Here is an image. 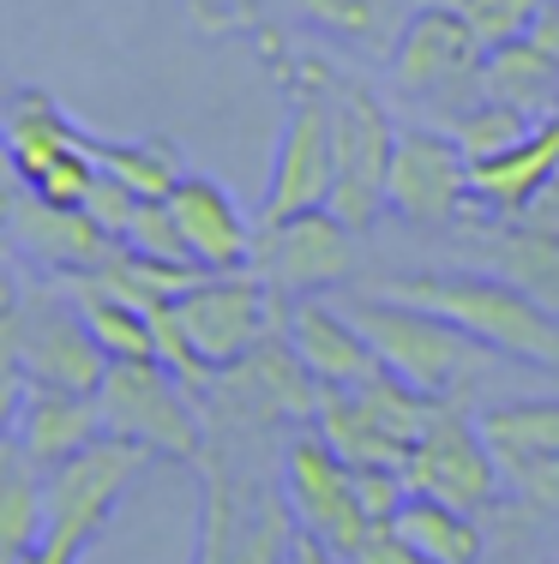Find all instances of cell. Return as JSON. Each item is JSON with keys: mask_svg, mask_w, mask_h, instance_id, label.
I'll list each match as a JSON object with an SVG mask.
<instances>
[{"mask_svg": "<svg viewBox=\"0 0 559 564\" xmlns=\"http://www.w3.org/2000/svg\"><path fill=\"white\" fill-rule=\"evenodd\" d=\"M379 294L451 318L458 330H470L475 343L505 360L559 372V318L494 271H404V276H385Z\"/></svg>", "mask_w": 559, "mask_h": 564, "instance_id": "obj_1", "label": "cell"}, {"mask_svg": "<svg viewBox=\"0 0 559 564\" xmlns=\"http://www.w3.org/2000/svg\"><path fill=\"white\" fill-rule=\"evenodd\" d=\"M343 313L367 330L373 355L385 360V372H397L404 384H416L421 397H433L439 409H463L482 384L494 348H482L470 330H458L451 318L421 313L391 294H367V301H343Z\"/></svg>", "mask_w": 559, "mask_h": 564, "instance_id": "obj_2", "label": "cell"}, {"mask_svg": "<svg viewBox=\"0 0 559 564\" xmlns=\"http://www.w3.org/2000/svg\"><path fill=\"white\" fill-rule=\"evenodd\" d=\"M325 97H331V217L367 235L379 223V210H391V163L404 132L391 127L385 102L362 78L325 73Z\"/></svg>", "mask_w": 559, "mask_h": 564, "instance_id": "obj_3", "label": "cell"}, {"mask_svg": "<svg viewBox=\"0 0 559 564\" xmlns=\"http://www.w3.org/2000/svg\"><path fill=\"white\" fill-rule=\"evenodd\" d=\"M0 337H7V372L19 384L97 397L103 379H109V355L90 337V318L78 301H61V294H7Z\"/></svg>", "mask_w": 559, "mask_h": 564, "instance_id": "obj_4", "label": "cell"}, {"mask_svg": "<svg viewBox=\"0 0 559 564\" xmlns=\"http://www.w3.org/2000/svg\"><path fill=\"white\" fill-rule=\"evenodd\" d=\"M198 468H205V505H198L193 564H289L301 522L283 492H259L241 480L217 445L198 456Z\"/></svg>", "mask_w": 559, "mask_h": 564, "instance_id": "obj_5", "label": "cell"}, {"mask_svg": "<svg viewBox=\"0 0 559 564\" xmlns=\"http://www.w3.org/2000/svg\"><path fill=\"white\" fill-rule=\"evenodd\" d=\"M325 61H283L289 109L277 132L271 181H265L259 223H289L308 210H331V97H325Z\"/></svg>", "mask_w": 559, "mask_h": 564, "instance_id": "obj_6", "label": "cell"}, {"mask_svg": "<svg viewBox=\"0 0 559 564\" xmlns=\"http://www.w3.org/2000/svg\"><path fill=\"white\" fill-rule=\"evenodd\" d=\"M482 73H487L482 36L451 7L433 0V7H416L404 19V36L391 48V85L416 102H433V115H445V127L487 97Z\"/></svg>", "mask_w": 559, "mask_h": 564, "instance_id": "obj_7", "label": "cell"}, {"mask_svg": "<svg viewBox=\"0 0 559 564\" xmlns=\"http://www.w3.org/2000/svg\"><path fill=\"white\" fill-rule=\"evenodd\" d=\"M97 402H103V433L132 438L151 456L198 463L211 451L205 409H198V397L186 391L163 360H121V367H109Z\"/></svg>", "mask_w": 559, "mask_h": 564, "instance_id": "obj_8", "label": "cell"}, {"mask_svg": "<svg viewBox=\"0 0 559 564\" xmlns=\"http://www.w3.org/2000/svg\"><path fill=\"white\" fill-rule=\"evenodd\" d=\"M283 499L295 510L301 534H313L319 546H331L343 564L362 553V541L373 534L362 487H355V468L325 445L319 426H301L283 445Z\"/></svg>", "mask_w": 559, "mask_h": 564, "instance_id": "obj_9", "label": "cell"}, {"mask_svg": "<svg viewBox=\"0 0 559 564\" xmlns=\"http://www.w3.org/2000/svg\"><path fill=\"white\" fill-rule=\"evenodd\" d=\"M144 463H151L144 445L103 433L78 456H66L61 468H49V541L85 553L103 534V522L115 517V505L127 499V487L139 480Z\"/></svg>", "mask_w": 559, "mask_h": 564, "instance_id": "obj_10", "label": "cell"}, {"mask_svg": "<svg viewBox=\"0 0 559 564\" xmlns=\"http://www.w3.org/2000/svg\"><path fill=\"white\" fill-rule=\"evenodd\" d=\"M319 379L301 367V355L289 348V337H271L259 343L247 360L217 372L205 397V421L211 426H277V421H308L319 414Z\"/></svg>", "mask_w": 559, "mask_h": 564, "instance_id": "obj_11", "label": "cell"}, {"mask_svg": "<svg viewBox=\"0 0 559 564\" xmlns=\"http://www.w3.org/2000/svg\"><path fill=\"white\" fill-rule=\"evenodd\" d=\"M252 271L265 276L277 306L331 294L355 271V228L337 223L331 210H308V217H289V223H259Z\"/></svg>", "mask_w": 559, "mask_h": 564, "instance_id": "obj_12", "label": "cell"}, {"mask_svg": "<svg viewBox=\"0 0 559 564\" xmlns=\"http://www.w3.org/2000/svg\"><path fill=\"white\" fill-rule=\"evenodd\" d=\"M175 318H181L186 343L223 372L235 360H247L259 343L277 337L283 306H277V294L265 289L259 271H235V276H205L198 289H186L175 301Z\"/></svg>", "mask_w": 559, "mask_h": 564, "instance_id": "obj_13", "label": "cell"}, {"mask_svg": "<svg viewBox=\"0 0 559 564\" xmlns=\"http://www.w3.org/2000/svg\"><path fill=\"white\" fill-rule=\"evenodd\" d=\"M499 475L505 463L487 445L482 421H470L463 409H439L433 433L409 451V492L421 499H439V505H458V510H487L499 499Z\"/></svg>", "mask_w": 559, "mask_h": 564, "instance_id": "obj_14", "label": "cell"}, {"mask_svg": "<svg viewBox=\"0 0 559 564\" xmlns=\"http://www.w3.org/2000/svg\"><path fill=\"white\" fill-rule=\"evenodd\" d=\"M475 205L470 193V156L451 132H404L391 163V210L416 228H451Z\"/></svg>", "mask_w": 559, "mask_h": 564, "instance_id": "obj_15", "label": "cell"}, {"mask_svg": "<svg viewBox=\"0 0 559 564\" xmlns=\"http://www.w3.org/2000/svg\"><path fill=\"white\" fill-rule=\"evenodd\" d=\"M283 337L301 355V367L319 379V391H362L385 372L367 330L343 313V301H325V294L283 306Z\"/></svg>", "mask_w": 559, "mask_h": 564, "instance_id": "obj_16", "label": "cell"}, {"mask_svg": "<svg viewBox=\"0 0 559 564\" xmlns=\"http://www.w3.org/2000/svg\"><path fill=\"white\" fill-rule=\"evenodd\" d=\"M7 223H12V240H19L24 252H31L43 271H55L66 282L78 276H97L103 264L121 252V240L103 235L97 223L85 217V210H66V205H49V198H36L31 186H19V193L7 198Z\"/></svg>", "mask_w": 559, "mask_h": 564, "instance_id": "obj_17", "label": "cell"}, {"mask_svg": "<svg viewBox=\"0 0 559 564\" xmlns=\"http://www.w3.org/2000/svg\"><path fill=\"white\" fill-rule=\"evenodd\" d=\"M169 210H175L186 247H193V264L211 276H235L252 271V247H259V228L241 217V205L229 198V186L211 181V174H186V181L169 193Z\"/></svg>", "mask_w": 559, "mask_h": 564, "instance_id": "obj_18", "label": "cell"}, {"mask_svg": "<svg viewBox=\"0 0 559 564\" xmlns=\"http://www.w3.org/2000/svg\"><path fill=\"white\" fill-rule=\"evenodd\" d=\"M90 438H103V402L97 397L43 391V384L12 379V445L31 456L43 475L61 468L66 456H78Z\"/></svg>", "mask_w": 559, "mask_h": 564, "instance_id": "obj_19", "label": "cell"}, {"mask_svg": "<svg viewBox=\"0 0 559 564\" xmlns=\"http://www.w3.org/2000/svg\"><path fill=\"white\" fill-rule=\"evenodd\" d=\"M470 252L482 259V271L505 276L559 318V228H541L536 217H487Z\"/></svg>", "mask_w": 559, "mask_h": 564, "instance_id": "obj_20", "label": "cell"}, {"mask_svg": "<svg viewBox=\"0 0 559 564\" xmlns=\"http://www.w3.org/2000/svg\"><path fill=\"white\" fill-rule=\"evenodd\" d=\"M553 169H559V115L541 120L517 151L494 156V163H470V193L482 205V217H524L548 193Z\"/></svg>", "mask_w": 559, "mask_h": 564, "instance_id": "obj_21", "label": "cell"}, {"mask_svg": "<svg viewBox=\"0 0 559 564\" xmlns=\"http://www.w3.org/2000/svg\"><path fill=\"white\" fill-rule=\"evenodd\" d=\"M73 144H85V127H78L49 90L19 85L7 97V156H12V174H19V181H36V174L55 163V156H66Z\"/></svg>", "mask_w": 559, "mask_h": 564, "instance_id": "obj_22", "label": "cell"}, {"mask_svg": "<svg viewBox=\"0 0 559 564\" xmlns=\"http://www.w3.org/2000/svg\"><path fill=\"white\" fill-rule=\"evenodd\" d=\"M43 541H49V475L7 438V456H0V553H7V564H19Z\"/></svg>", "mask_w": 559, "mask_h": 564, "instance_id": "obj_23", "label": "cell"}, {"mask_svg": "<svg viewBox=\"0 0 559 564\" xmlns=\"http://www.w3.org/2000/svg\"><path fill=\"white\" fill-rule=\"evenodd\" d=\"M482 90L505 109H524L529 120H553L559 115V61L541 55L536 43H505L487 55V73H482Z\"/></svg>", "mask_w": 559, "mask_h": 564, "instance_id": "obj_24", "label": "cell"}, {"mask_svg": "<svg viewBox=\"0 0 559 564\" xmlns=\"http://www.w3.org/2000/svg\"><path fill=\"white\" fill-rule=\"evenodd\" d=\"M482 433L494 456L505 463V475L529 463H553L559 456V397H524V402H499L482 414Z\"/></svg>", "mask_w": 559, "mask_h": 564, "instance_id": "obj_25", "label": "cell"}, {"mask_svg": "<svg viewBox=\"0 0 559 564\" xmlns=\"http://www.w3.org/2000/svg\"><path fill=\"white\" fill-rule=\"evenodd\" d=\"M391 529L404 534V541L416 546L421 558H433V564H482V546H487V534H482V522H475V510L421 499V492H409V505L397 510Z\"/></svg>", "mask_w": 559, "mask_h": 564, "instance_id": "obj_26", "label": "cell"}, {"mask_svg": "<svg viewBox=\"0 0 559 564\" xmlns=\"http://www.w3.org/2000/svg\"><path fill=\"white\" fill-rule=\"evenodd\" d=\"M85 151L97 156L103 174H115V181L132 186L139 198H169L186 174H193L181 163L175 139H157V132L151 139H97V132H85Z\"/></svg>", "mask_w": 559, "mask_h": 564, "instance_id": "obj_27", "label": "cell"}, {"mask_svg": "<svg viewBox=\"0 0 559 564\" xmlns=\"http://www.w3.org/2000/svg\"><path fill=\"white\" fill-rule=\"evenodd\" d=\"M73 301L85 306L90 337H97V348L109 355V367H121V360H157V325H151V313L115 301V294L85 289V282H73Z\"/></svg>", "mask_w": 559, "mask_h": 564, "instance_id": "obj_28", "label": "cell"}, {"mask_svg": "<svg viewBox=\"0 0 559 564\" xmlns=\"http://www.w3.org/2000/svg\"><path fill=\"white\" fill-rule=\"evenodd\" d=\"M295 12L313 19L319 31L367 48V55H391L397 36H404V24H397V0H295Z\"/></svg>", "mask_w": 559, "mask_h": 564, "instance_id": "obj_29", "label": "cell"}, {"mask_svg": "<svg viewBox=\"0 0 559 564\" xmlns=\"http://www.w3.org/2000/svg\"><path fill=\"white\" fill-rule=\"evenodd\" d=\"M541 120H529L524 109H505V102H494V97H482L470 115H458L451 120V139H458V151L470 156V163H494V156H505V151H517V144L536 132Z\"/></svg>", "mask_w": 559, "mask_h": 564, "instance_id": "obj_30", "label": "cell"}, {"mask_svg": "<svg viewBox=\"0 0 559 564\" xmlns=\"http://www.w3.org/2000/svg\"><path fill=\"white\" fill-rule=\"evenodd\" d=\"M439 7L458 12V19L482 36L487 55H494V48L524 43V36L536 31V19H541V7H548V0H439Z\"/></svg>", "mask_w": 559, "mask_h": 564, "instance_id": "obj_31", "label": "cell"}, {"mask_svg": "<svg viewBox=\"0 0 559 564\" xmlns=\"http://www.w3.org/2000/svg\"><path fill=\"white\" fill-rule=\"evenodd\" d=\"M121 247H132L139 259H163V264H193V247H186L175 210H169V198H139V217H132L127 240ZM198 271V264H193ZM211 276V271H205Z\"/></svg>", "mask_w": 559, "mask_h": 564, "instance_id": "obj_32", "label": "cell"}, {"mask_svg": "<svg viewBox=\"0 0 559 564\" xmlns=\"http://www.w3.org/2000/svg\"><path fill=\"white\" fill-rule=\"evenodd\" d=\"M85 217L97 223L103 235L127 240L132 217H139V193H132V186H121L115 174H97V186H90V198H85Z\"/></svg>", "mask_w": 559, "mask_h": 564, "instance_id": "obj_33", "label": "cell"}, {"mask_svg": "<svg viewBox=\"0 0 559 564\" xmlns=\"http://www.w3.org/2000/svg\"><path fill=\"white\" fill-rule=\"evenodd\" d=\"M198 19V31L205 36H223V31H252V12L247 0H186Z\"/></svg>", "mask_w": 559, "mask_h": 564, "instance_id": "obj_34", "label": "cell"}, {"mask_svg": "<svg viewBox=\"0 0 559 564\" xmlns=\"http://www.w3.org/2000/svg\"><path fill=\"white\" fill-rule=\"evenodd\" d=\"M350 564H433V558H421L397 529H373L367 541H362V553H355Z\"/></svg>", "mask_w": 559, "mask_h": 564, "instance_id": "obj_35", "label": "cell"}, {"mask_svg": "<svg viewBox=\"0 0 559 564\" xmlns=\"http://www.w3.org/2000/svg\"><path fill=\"white\" fill-rule=\"evenodd\" d=\"M512 480H517V492H524V499L536 505V510H553V517H559V456H553V463L517 468Z\"/></svg>", "mask_w": 559, "mask_h": 564, "instance_id": "obj_36", "label": "cell"}, {"mask_svg": "<svg viewBox=\"0 0 559 564\" xmlns=\"http://www.w3.org/2000/svg\"><path fill=\"white\" fill-rule=\"evenodd\" d=\"M529 43H536L541 55L559 61V0H548V7H541V19H536V31H529Z\"/></svg>", "mask_w": 559, "mask_h": 564, "instance_id": "obj_37", "label": "cell"}, {"mask_svg": "<svg viewBox=\"0 0 559 564\" xmlns=\"http://www.w3.org/2000/svg\"><path fill=\"white\" fill-rule=\"evenodd\" d=\"M289 564H343V558L331 553V546H319L313 534H301V541H295V553H289Z\"/></svg>", "mask_w": 559, "mask_h": 564, "instance_id": "obj_38", "label": "cell"}, {"mask_svg": "<svg viewBox=\"0 0 559 564\" xmlns=\"http://www.w3.org/2000/svg\"><path fill=\"white\" fill-rule=\"evenodd\" d=\"M78 558H85V553H73V546H55V541H43L36 553H24L19 564H78Z\"/></svg>", "mask_w": 559, "mask_h": 564, "instance_id": "obj_39", "label": "cell"}]
</instances>
